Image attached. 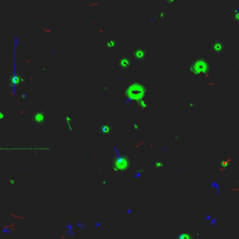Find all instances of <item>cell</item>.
<instances>
[{
	"label": "cell",
	"mask_w": 239,
	"mask_h": 239,
	"mask_svg": "<svg viewBox=\"0 0 239 239\" xmlns=\"http://www.w3.org/2000/svg\"><path fill=\"white\" fill-rule=\"evenodd\" d=\"M130 165V161L127 159L126 157H122L120 158V160L116 161L115 164H114L112 170L114 172H119V171H124L126 169H128Z\"/></svg>",
	"instance_id": "cell-1"
},
{
	"label": "cell",
	"mask_w": 239,
	"mask_h": 239,
	"mask_svg": "<svg viewBox=\"0 0 239 239\" xmlns=\"http://www.w3.org/2000/svg\"><path fill=\"white\" fill-rule=\"evenodd\" d=\"M64 124H66V130L70 133H73L74 131V125H73V119L70 116H66L64 119Z\"/></svg>",
	"instance_id": "cell-2"
},
{
	"label": "cell",
	"mask_w": 239,
	"mask_h": 239,
	"mask_svg": "<svg viewBox=\"0 0 239 239\" xmlns=\"http://www.w3.org/2000/svg\"><path fill=\"white\" fill-rule=\"evenodd\" d=\"M34 121H35V122L37 123H38V124H41V123H43L44 121H46L45 120V115H44L43 113H41V112H37L36 115L34 116Z\"/></svg>",
	"instance_id": "cell-3"
},
{
	"label": "cell",
	"mask_w": 239,
	"mask_h": 239,
	"mask_svg": "<svg viewBox=\"0 0 239 239\" xmlns=\"http://www.w3.org/2000/svg\"><path fill=\"white\" fill-rule=\"evenodd\" d=\"M110 129H111V127H110L109 124L104 123L100 128V132L102 133L104 135H107V134H110Z\"/></svg>",
	"instance_id": "cell-4"
},
{
	"label": "cell",
	"mask_w": 239,
	"mask_h": 239,
	"mask_svg": "<svg viewBox=\"0 0 239 239\" xmlns=\"http://www.w3.org/2000/svg\"><path fill=\"white\" fill-rule=\"evenodd\" d=\"M154 167L156 169H164V164L162 160H157L154 163Z\"/></svg>",
	"instance_id": "cell-5"
},
{
	"label": "cell",
	"mask_w": 239,
	"mask_h": 239,
	"mask_svg": "<svg viewBox=\"0 0 239 239\" xmlns=\"http://www.w3.org/2000/svg\"><path fill=\"white\" fill-rule=\"evenodd\" d=\"M191 238L192 237H191V234H180L178 236V239H191Z\"/></svg>",
	"instance_id": "cell-6"
},
{
	"label": "cell",
	"mask_w": 239,
	"mask_h": 239,
	"mask_svg": "<svg viewBox=\"0 0 239 239\" xmlns=\"http://www.w3.org/2000/svg\"><path fill=\"white\" fill-rule=\"evenodd\" d=\"M138 106H139V107L141 108V109H146L147 107H148V105H147L146 103L144 102V101H140V103L138 104Z\"/></svg>",
	"instance_id": "cell-7"
},
{
	"label": "cell",
	"mask_w": 239,
	"mask_h": 239,
	"mask_svg": "<svg viewBox=\"0 0 239 239\" xmlns=\"http://www.w3.org/2000/svg\"><path fill=\"white\" fill-rule=\"evenodd\" d=\"M133 129L134 130V131H138L139 129H140V127H139L138 123L137 122H134V125H133Z\"/></svg>",
	"instance_id": "cell-8"
},
{
	"label": "cell",
	"mask_w": 239,
	"mask_h": 239,
	"mask_svg": "<svg viewBox=\"0 0 239 239\" xmlns=\"http://www.w3.org/2000/svg\"><path fill=\"white\" fill-rule=\"evenodd\" d=\"M10 217H13V218H16V219H25V218H24V217H23V216H17V215H14L13 213H11V214H10Z\"/></svg>",
	"instance_id": "cell-9"
},
{
	"label": "cell",
	"mask_w": 239,
	"mask_h": 239,
	"mask_svg": "<svg viewBox=\"0 0 239 239\" xmlns=\"http://www.w3.org/2000/svg\"><path fill=\"white\" fill-rule=\"evenodd\" d=\"M20 114H21V115H23V110H22V111H20Z\"/></svg>",
	"instance_id": "cell-10"
}]
</instances>
